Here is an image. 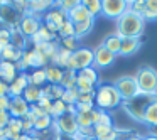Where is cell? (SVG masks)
<instances>
[{
  "label": "cell",
  "mask_w": 157,
  "mask_h": 140,
  "mask_svg": "<svg viewBox=\"0 0 157 140\" xmlns=\"http://www.w3.org/2000/svg\"><path fill=\"white\" fill-rule=\"evenodd\" d=\"M145 31V21L140 14L127 10L120 19H117V34L120 37H142Z\"/></svg>",
  "instance_id": "obj_1"
},
{
  "label": "cell",
  "mask_w": 157,
  "mask_h": 140,
  "mask_svg": "<svg viewBox=\"0 0 157 140\" xmlns=\"http://www.w3.org/2000/svg\"><path fill=\"white\" fill-rule=\"evenodd\" d=\"M123 100L113 83H100L95 89V108L110 112L122 106Z\"/></svg>",
  "instance_id": "obj_2"
},
{
  "label": "cell",
  "mask_w": 157,
  "mask_h": 140,
  "mask_svg": "<svg viewBox=\"0 0 157 140\" xmlns=\"http://www.w3.org/2000/svg\"><path fill=\"white\" fill-rule=\"evenodd\" d=\"M157 95H137L135 98L128 100V101H123L122 103V108L125 110V113L133 118L135 122L139 123H144V113H145L147 106L155 100Z\"/></svg>",
  "instance_id": "obj_3"
},
{
  "label": "cell",
  "mask_w": 157,
  "mask_h": 140,
  "mask_svg": "<svg viewBox=\"0 0 157 140\" xmlns=\"http://www.w3.org/2000/svg\"><path fill=\"white\" fill-rule=\"evenodd\" d=\"M135 83L140 95H157V71L150 66H144L135 73Z\"/></svg>",
  "instance_id": "obj_4"
},
{
  "label": "cell",
  "mask_w": 157,
  "mask_h": 140,
  "mask_svg": "<svg viewBox=\"0 0 157 140\" xmlns=\"http://www.w3.org/2000/svg\"><path fill=\"white\" fill-rule=\"evenodd\" d=\"M93 62H95V52L93 49L90 47H78L75 52L71 54L68 62V68L66 69H71V71H81V69L86 68H91Z\"/></svg>",
  "instance_id": "obj_5"
},
{
  "label": "cell",
  "mask_w": 157,
  "mask_h": 140,
  "mask_svg": "<svg viewBox=\"0 0 157 140\" xmlns=\"http://www.w3.org/2000/svg\"><path fill=\"white\" fill-rule=\"evenodd\" d=\"M130 9L128 0H103L101 2V15L106 19H120Z\"/></svg>",
  "instance_id": "obj_6"
},
{
  "label": "cell",
  "mask_w": 157,
  "mask_h": 140,
  "mask_svg": "<svg viewBox=\"0 0 157 140\" xmlns=\"http://www.w3.org/2000/svg\"><path fill=\"white\" fill-rule=\"evenodd\" d=\"M42 22H41V17H37V15L31 14V12H25L24 15L21 17V21H19V31H21V34L24 36V37L31 39L32 36L36 34V32L41 29Z\"/></svg>",
  "instance_id": "obj_7"
},
{
  "label": "cell",
  "mask_w": 157,
  "mask_h": 140,
  "mask_svg": "<svg viewBox=\"0 0 157 140\" xmlns=\"http://www.w3.org/2000/svg\"><path fill=\"white\" fill-rule=\"evenodd\" d=\"M113 85L118 89V93H120L123 101H128V100L135 98V96L139 95V88H137V83H135V78H133V76H122V78H118Z\"/></svg>",
  "instance_id": "obj_8"
},
{
  "label": "cell",
  "mask_w": 157,
  "mask_h": 140,
  "mask_svg": "<svg viewBox=\"0 0 157 140\" xmlns=\"http://www.w3.org/2000/svg\"><path fill=\"white\" fill-rule=\"evenodd\" d=\"M54 125H56V128H58L59 133L68 135V137H71V138L79 130L78 122H76V113H64V115L59 116L58 120H54Z\"/></svg>",
  "instance_id": "obj_9"
},
{
  "label": "cell",
  "mask_w": 157,
  "mask_h": 140,
  "mask_svg": "<svg viewBox=\"0 0 157 140\" xmlns=\"http://www.w3.org/2000/svg\"><path fill=\"white\" fill-rule=\"evenodd\" d=\"M22 64L25 66V69H44L46 66L49 64V61L44 58V56L41 54L39 51H36L34 47L32 49H25L24 52H22Z\"/></svg>",
  "instance_id": "obj_10"
},
{
  "label": "cell",
  "mask_w": 157,
  "mask_h": 140,
  "mask_svg": "<svg viewBox=\"0 0 157 140\" xmlns=\"http://www.w3.org/2000/svg\"><path fill=\"white\" fill-rule=\"evenodd\" d=\"M93 52H95V62H93V68H96V69L110 68V66L115 62V59H117V56L112 54V52H110L103 44H100L96 49H93Z\"/></svg>",
  "instance_id": "obj_11"
},
{
  "label": "cell",
  "mask_w": 157,
  "mask_h": 140,
  "mask_svg": "<svg viewBox=\"0 0 157 140\" xmlns=\"http://www.w3.org/2000/svg\"><path fill=\"white\" fill-rule=\"evenodd\" d=\"M29 110H31V105L22 96L10 98V105H9V115H10V118H19V120L25 118Z\"/></svg>",
  "instance_id": "obj_12"
},
{
  "label": "cell",
  "mask_w": 157,
  "mask_h": 140,
  "mask_svg": "<svg viewBox=\"0 0 157 140\" xmlns=\"http://www.w3.org/2000/svg\"><path fill=\"white\" fill-rule=\"evenodd\" d=\"M29 85H31V83H29V73L27 71H25V73H19L17 78L9 85V96H10V98L22 96L24 89L27 88Z\"/></svg>",
  "instance_id": "obj_13"
},
{
  "label": "cell",
  "mask_w": 157,
  "mask_h": 140,
  "mask_svg": "<svg viewBox=\"0 0 157 140\" xmlns=\"http://www.w3.org/2000/svg\"><path fill=\"white\" fill-rule=\"evenodd\" d=\"M42 21H44V24H51V25H54V27H58V31H59L61 25L68 21V14L54 5V7L49 9V10L42 15Z\"/></svg>",
  "instance_id": "obj_14"
},
{
  "label": "cell",
  "mask_w": 157,
  "mask_h": 140,
  "mask_svg": "<svg viewBox=\"0 0 157 140\" xmlns=\"http://www.w3.org/2000/svg\"><path fill=\"white\" fill-rule=\"evenodd\" d=\"M140 46H142V37H123L118 56H125V58H128V56L135 54V52L139 51Z\"/></svg>",
  "instance_id": "obj_15"
},
{
  "label": "cell",
  "mask_w": 157,
  "mask_h": 140,
  "mask_svg": "<svg viewBox=\"0 0 157 140\" xmlns=\"http://www.w3.org/2000/svg\"><path fill=\"white\" fill-rule=\"evenodd\" d=\"M17 69H15L14 62H9V61H2L0 59V79L7 85H10L15 78H17Z\"/></svg>",
  "instance_id": "obj_16"
},
{
  "label": "cell",
  "mask_w": 157,
  "mask_h": 140,
  "mask_svg": "<svg viewBox=\"0 0 157 140\" xmlns=\"http://www.w3.org/2000/svg\"><path fill=\"white\" fill-rule=\"evenodd\" d=\"M68 19L73 22V24H79V22H85V21L93 19V17L90 15V12L86 10V7L83 5V2H78V5L68 12Z\"/></svg>",
  "instance_id": "obj_17"
},
{
  "label": "cell",
  "mask_w": 157,
  "mask_h": 140,
  "mask_svg": "<svg viewBox=\"0 0 157 140\" xmlns=\"http://www.w3.org/2000/svg\"><path fill=\"white\" fill-rule=\"evenodd\" d=\"M52 7H54V2H51V0H31L29 2V12L37 17L44 15Z\"/></svg>",
  "instance_id": "obj_18"
},
{
  "label": "cell",
  "mask_w": 157,
  "mask_h": 140,
  "mask_svg": "<svg viewBox=\"0 0 157 140\" xmlns=\"http://www.w3.org/2000/svg\"><path fill=\"white\" fill-rule=\"evenodd\" d=\"M44 71H46V79H48V85H51V86L61 85V79H63V73H64V69L58 68V66H54V64H48L44 68Z\"/></svg>",
  "instance_id": "obj_19"
},
{
  "label": "cell",
  "mask_w": 157,
  "mask_h": 140,
  "mask_svg": "<svg viewBox=\"0 0 157 140\" xmlns=\"http://www.w3.org/2000/svg\"><path fill=\"white\" fill-rule=\"evenodd\" d=\"M56 37H58V36L51 34V32H49L48 29L44 27V24H42L41 29H39V31L36 32V34L32 36L31 39H29V42H32V46H39V44H44V42H52V41H56Z\"/></svg>",
  "instance_id": "obj_20"
},
{
  "label": "cell",
  "mask_w": 157,
  "mask_h": 140,
  "mask_svg": "<svg viewBox=\"0 0 157 140\" xmlns=\"http://www.w3.org/2000/svg\"><path fill=\"white\" fill-rule=\"evenodd\" d=\"M22 52L24 51H21V49H17L15 46L9 44V46H5V47L2 49L0 59H2V61H9V62H17V61L22 59Z\"/></svg>",
  "instance_id": "obj_21"
},
{
  "label": "cell",
  "mask_w": 157,
  "mask_h": 140,
  "mask_svg": "<svg viewBox=\"0 0 157 140\" xmlns=\"http://www.w3.org/2000/svg\"><path fill=\"white\" fill-rule=\"evenodd\" d=\"M36 51H39L42 56H44L46 59H48L49 62H51V59L56 56V52H58L59 49V42L58 41H52V42H44V44H39V46H34Z\"/></svg>",
  "instance_id": "obj_22"
},
{
  "label": "cell",
  "mask_w": 157,
  "mask_h": 140,
  "mask_svg": "<svg viewBox=\"0 0 157 140\" xmlns=\"http://www.w3.org/2000/svg\"><path fill=\"white\" fill-rule=\"evenodd\" d=\"M91 118H93V127L95 125H103V127H113V120L112 115L108 112H103V110L95 108L91 112Z\"/></svg>",
  "instance_id": "obj_23"
},
{
  "label": "cell",
  "mask_w": 157,
  "mask_h": 140,
  "mask_svg": "<svg viewBox=\"0 0 157 140\" xmlns=\"http://www.w3.org/2000/svg\"><path fill=\"white\" fill-rule=\"evenodd\" d=\"M144 125L150 127V128H155L157 127V96L149 106H147L145 113H144Z\"/></svg>",
  "instance_id": "obj_24"
},
{
  "label": "cell",
  "mask_w": 157,
  "mask_h": 140,
  "mask_svg": "<svg viewBox=\"0 0 157 140\" xmlns=\"http://www.w3.org/2000/svg\"><path fill=\"white\" fill-rule=\"evenodd\" d=\"M71 54H73L71 51L59 47L58 52H56V56L51 59V62H49V64H54V66H58V68H61V69H66V68H68V62H69Z\"/></svg>",
  "instance_id": "obj_25"
},
{
  "label": "cell",
  "mask_w": 157,
  "mask_h": 140,
  "mask_svg": "<svg viewBox=\"0 0 157 140\" xmlns=\"http://www.w3.org/2000/svg\"><path fill=\"white\" fill-rule=\"evenodd\" d=\"M101 44L105 46V47L108 49L110 52H112V54L118 56L120 47H122V37H120L118 34H110V36H106V37L103 39Z\"/></svg>",
  "instance_id": "obj_26"
},
{
  "label": "cell",
  "mask_w": 157,
  "mask_h": 140,
  "mask_svg": "<svg viewBox=\"0 0 157 140\" xmlns=\"http://www.w3.org/2000/svg\"><path fill=\"white\" fill-rule=\"evenodd\" d=\"M29 83H31V86H36V88H44L48 85L46 71L44 69H34V71H31L29 73Z\"/></svg>",
  "instance_id": "obj_27"
},
{
  "label": "cell",
  "mask_w": 157,
  "mask_h": 140,
  "mask_svg": "<svg viewBox=\"0 0 157 140\" xmlns=\"http://www.w3.org/2000/svg\"><path fill=\"white\" fill-rule=\"evenodd\" d=\"M93 25H95V19H88V21H85V22H79V24H75V37L79 41L81 37L88 36L90 32H91Z\"/></svg>",
  "instance_id": "obj_28"
},
{
  "label": "cell",
  "mask_w": 157,
  "mask_h": 140,
  "mask_svg": "<svg viewBox=\"0 0 157 140\" xmlns=\"http://www.w3.org/2000/svg\"><path fill=\"white\" fill-rule=\"evenodd\" d=\"M144 21H157V0H145L142 12Z\"/></svg>",
  "instance_id": "obj_29"
},
{
  "label": "cell",
  "mask_w": 157,
  "mask_h": 140,
  "mask_svg": "<svg viewBox=\"0 0 157 140\" xmlns=\"http://www.w3.org/2000/svg\"><path fill=\"white\" fill-rule=\"evenodd\" d=\"M7 132H9V140H17L22 135V120L10 118V122L7 125Z\"/></svg>",
  "instance_id": "obj_30"
},
{
  "label": "cell",
  "mask_w": 157,
  "mask_h": 140,
  "mask_svg": "<svg viewBox=\"0 0 157 140\" xmlns=\"http://www.w3.org/2000/svg\"><path fill=\"white\" fill-rule=\"evenodd\" d=\"M22 98H24L29 105H36V103L39 101V98H41V88H36V86L29 85L27 88L24 89V93H22Z\"/></svg>",
  "instance_id": "obj_31"
},
{
  "label": "cell",
  "mask_w": 157,
  "mask_h": 140,
  "mask_svg": "<svg viewBox=\"0 0 157 140\" xmlns=\"http://www.w3.org/2000/svg\"><path fill=\"white\" fill-rule=\"evenodd\" d=\"M64 113H68V105H66L63 100L52 101V106H51V110H49V116H51L52 120H58L59 116H63Z\"/></svg>",
  "instance_id": "obj_32"
},
{
  "label": "cell",
  "mask_w": 157,
  "mask_h": 140,
  "mask_svg": "<svg viewBox=\"0 0 157 140\" xmlns=\"http://www.w3.org/2000/svg\"><path fill=\"white\" fill-rule=\"evenodd\" d=\"M52 125H54V120H52L49 115L39 116V118L34 122V132H36V133H39V132H46V130H49ZM34 132H32V133H34Z\"/></svg>",
  "instance_id": "obj_33"
},
{
  "label": "cell",
  "mask_w": 157,
  "mask_h": 140,
  "mask_svg": "<svg viewBox=\"0 0 157 140\" xmlns=\"http://www.w3.org/2000/svg\"><path fill=\"white\" fill-rule=\"evenodd\" d=\"M76 76H78V73H76V71L64 69V73H63V79H61V86L64 89L76 88Z\"/></svg>",
  "instance_id": "obj_34"
},
{
  "label": "cell",
  "mask_w": 157,
  "mask_h": 140,
  "mask_svg": "<svg viewBox=\"0 0 157 140\" xmlns=\"http://www.w3.org/2000/svg\"><path fill=\"white\" fill-rule=\"evenodd\" d=\"M78 76H81V78L88 79L91 85L98 86L100 85V74H98V69L96 68H86V69H81V71H78Z\"/></svg>",
  "instance_id": "obj_35"
},
{
  "label": "cell",
  "mask_w": 157,
  "mask_h": 140,
  "mask_svg": "<svg viewBox=\"0 0 157 140\" xmlns=\"http://www.w3.org/2000/svg\"><path fill=\"white\" fill-rule=\"evenodd\" d=\"M83 5L86 7V10L90 12L93 19L101 15V0H83Z\"/></svg>",
  "instance_id": "obj_36"
},
{
  "label": "cell",
  "mask_w": 157,
  "mask_h": 140,
  "mask_svg": "<svg viewBox=\"0 0 157 140\" xmlns=\"http://www.w3.org/2000/svg\"><path fill=\"white\" fill-rule=\"evenodd\" d=\"M58 37L59 39H66V37H75V24L71 21H66L64 24L61 25V29L58 31Z\"/></svg>",
  "instance_id": "obj_37"
},
{
  "label": "cell",
  "mask_w": 157,
  "mask_h": 140,
  "mask_svg": "<svg viewBox=\"0 0 157 140\" xmlns=\"http://www.w3.org/2000/svg\"><path fill=\"white\" fill-rule=\"evenodd\" d=\"M76 122H78L79 128H88V127H93L91 113H76Z\"/></svg>",
  "instance_id": "obj_38"
},
{
  "label": "cell",
  "mask_w": 157,
  "mask_h": 140,
  "mask_svg": "<svg viewBox=\"0 0 157 140\" xmlns=\"http://www.w3.org/2000/svg\"><path fill=\"white\" fill-rule=\"evenodd\" d=\"M78 96H79V91L76 88L73 89H64V95H63V101L66 103V105H76V101H78Z\"/></svg>",
  "instance_id": "obj_39"
},
{
  "label": "cell",
  "mask_w": 157,
  "mask_h": 140,
  "mask_svg": "<svg viewBox=\"0 0 157 140\" xmlns=\"http://www.w3.org/2000/svg\"><path fill=\"white\" fill-rule=\"evenodd\" d=\"M59 47H63V49H68V51L75 52L76 49L79 47V44H78V39H76V37H66V39H59Z\"/></svg>",
  "instance_id": "obj_40"
},
{
  "label": "cell",
  "mask_w": 157,
  "mask_h": 140,
  "mask_svg": "<svg viewBox=\"0 0 157 140\" xmlns=\"http://www.w3.org/2000/svg\"><path fill=\"white\" fill-rule=\"evenodd\" d=\"M78 2H79V0H61V2H54V5L58 9H61L63 12H66V14H68L71 9H75L76 5H78Z\"/></svg>",
  "instance_id": "obj_41"
},
{
  "label": "cell",
  "mask_w": 157,
  "mask_h": 140,
  "mask_svg": "<svg viewBox=\"0 0 157 140\" xmlns=\"http://www.w3.org/2000/svg\"><path fill=\"white\" fill-rule=\"evenodd\" d=\"M36 105H37L41 110H44V112L49 115V110H51V106H52V100L49 98L48 95H42V91H41V98H39V101L36 103Z\"/></svg>",
  "instance_id": "obj_42"
},
{
  "label": "cell",
  "mask_w": 157,
  "mask_h": 140,
  "mask_svg": "<svg viewBox=\"0 0 157 140\" xmlns=\"http://www.w3.org/2000/svg\"><path fill=\"white\" fill-rule=\"evenodd\" d=\"M9 44H10V31L9 27H0V46L5 47Z\"/></svg>",
  "instance_id": "obj_43"
},
{
  "label": "cell",
  "mask_w": 157,
  "mask_h": 140,
  "mask_svg": "<svg viewBox=\"0 0 157 140\" xmlns=\"http://www.w3.org/2000/svg\"><path fill=\"white\" fill-rule=\"evenodd\" d=\"M144 5H145V0H132V2H130V10H133V12L142 15Z\"/></svg>",
  "instance_id": "obj_44"
},
{
  "label": "cell",
  "mask_w": 157,
  "mask_h": 140,
  "mask_svg": "<svg viewBox=\"0 0 157 140\" xmlns=\"http://www.w3.org/2000/svg\"><path fill=\"white\" fill-rule=\"evenodd\" d=\"M10 122V115L9 112H0V128H5Z\"/></svg>",
  "instance_id": "obj_45"
},
{
  "label": "cell",
  "mask_w": 157,
  "mask_h": 140,
  "mask_svg": "<svg viewBox=\"0 0 157 140\" xmlns=\"http://www.w3.org/2000/svg\"><path fill=\"white\" fill-rule=\"evenodd\" d=\"M10 96H0V112H9Z\"/></svg>",
  "instance_id": "obj_46"
},
{
  "label": "cell",
  "mask_w": 157,
  "mask_h": 140,
  "mask_svg": "<svg viewBox=\"0 0 157 140\" xmlns=\"http://www.w3.org/2000/svg\"><path fill=\"white\" fill-rule=\"evenodd\" d=\"M31 112L36 115V118H39V116H44V115H48V113H46L44 110H41L37 105H31Z\"/></svg>",
  "instance_id": "obj_47"
},
{
  "label": "cell",
  "mask_w": 157,
  "mask_h": 140,
  "mask_svg": "<svg viewBox=\"0 0 157 140\" xmlns=\"http://www.w3.org/2000/svg\"><path fill=\"white\" fill-rule=\"evenodd\" d=\"M0 96H9V85L0 79Z\"/></svg>",
  "instance_id": "obj_48"
},
{
  "label": "cell",
  "mask_w": 157,
  "mask_h": 140,
  "mask_svg": "<svg viewBox=\"0 0 157 140\" xmlns=\"http://www.w3.org/2000/svg\"><path fill=\"white\" fill-rule=\"evenodd\" d=\"M0 140H9V132H7V127H5V128H0Z\"/></svg>",
  "instance_id": "obj_49"
},
{
  "label": "cell",
  "mask_w": 157,
  "mask_h": 140,
  "mask_svg": "<svg viewBox=\"0 0 157 140\" xmlns=\"http://www.w3.org/2000/svg\"><path fill=\"white\" fill-rule=\"evenodd\" d=\"M122 140H142V137H139V135H130V133H128V135H125Z\"/></svg>",
  "instance_id": "obj_50"
},
{
  "label": "cell",
  "mask_w": 157,
  "mask_h": 140,
  "mask_svg": "<svg viewBox=\"0 0 157 140\" xmlns=\"http://www.w3.org/2000/svg\"><path fill=\"white\" fill-rule=\"evenodd\" d=\"M19 140H36V137L32 135V133L31 135H24V133H22V135L19 137Z\"/></svg>",
  "instance_id": "obj_51"
},
{
  "label": "cell",
  "mask_w": 157,
  "mask_h": 140,
  "mask_svg": "<svg viewBox=\"0 0 157 140\" xmlns=\"http://www.w3.org/2000/svg\"><path fill=\"white\" fill-rule=\"evenodd\" d=\"M142 140H157V137H155V135H152V133H149V135L142 137Z\"/></svg>",
  "instance_id": "obj_52"
},
{
  "label": "cell",
  "mask_w": 157,
  "mask_h": 140,
  "mask_svg": "<svg viewBox=\"0 0 157 140\" xmlns=\"http://www.w3.org/2000/svg\"><path fill=\"white\" fill-rule=\"evenodd\" d=\"M93 140H96V138H93Z\"/></svg>",
  "instance_id": "obj_53"
},
{
  "label": "cell",
  "mask_w": 157,
  "mask_h": 140,
  "mask_svg": "<svg viewBox=\"0 0 157 140\" xmlns=\"http://www.w3.org/2000/svg\"><path fill=\"white\" fill-rule=\"evenodd\" d=\"M17 140H19V138H17Z\"/></svg>",
  "instance_id": "obj_54"
}]
</instances>
